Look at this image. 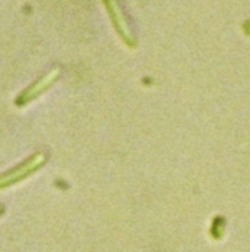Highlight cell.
Returning <instances> with one entry per match:
<instances>
[{
  "label": "cell",
  "instance_id": "1",
  "mask_svg": "<svg viewBox=\"0 0 250 252\" xmlns=\"http://www.w3.org/2000/svg\"><path fill=\"white\" fill-rule=\"evenodd\" d=\"M44 161H46V155L44 154H34L28 161L22 162L16 168H13V170L4 173L3 176H0V189L12 186L13 183H18L22 179L28 177L29 174L37 171L44 164Z\"/></svg>",
  "mask_w": 250,
  "mask_h": 252
},
{
  "label": "cell",
  "instance_id": "2",
  "mask_svg": "<svg viewBox=\"0 0 250 252\" xmlns=\"http://www.w3.org/2000/svg\"><path fill=\"white\" fill-rule=\"evenodd\" d=\"M105 4H106V9L111 15V19L118 31V34L121 35V38L125 41V44H128L130 47H136L137 41H136V37L128 25V21L121 9V6L118 4L116 0H105Z\"/></svg>",
  "mask_w": 250,
  "mask_h": 252
},
{
  "label": "cell",
  "instance_id": "3",
  "mask_svg": "<svg viewBox=\"0 0 250 252\" xmlns=\"http://www.w3.org/2000/svg\"><path fill=\"white\" fill-rule=\"evenodd\" d=\"M57 77H59V69H53V71H50L49 74H46L41 80L35 81L32 86H29L27 90H24V92L18 96L16 105H18V106H22V105H27L28 102L34 100V99H35L37 96H40L46 89H49V87L56 81Z\"/></svg>",
  "mask_w": 250,
  "mask_h": 252
},
{
  "label": "cell",
  "instance_id": "4",
  "mask_svg": "<svg viewBox=\"0 0 250 252\" xmlns=\"http://www.w3.org/2000/svg\"><path fill=\"white\" fill-rule=\"evenodd\" d=\"M1 213H3V208L0 207V216H1Z\"/></svg>",
  "mask_w": 250,
  "mask_h": 252
}]
</instances>
